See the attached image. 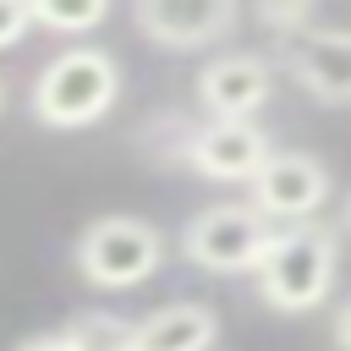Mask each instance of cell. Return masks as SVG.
I'll list each match as a JSON object with an SVG mask.
<instances>
[{"label":"cell","mask_w":351,"mask_h":351,"mask_svg":"<svg viewBox=\"0 0 351 351\" xmlns=\"http://www.w3.org/2000/svg\"><path fill=\"white\" fill-rule=\"evenodd\" d=\"M335 274H340V230L324 219H307V225H280L252 285H258V302L274 313H313L329 302Z\"/></svg>","instance_id":"cell-1"},{"label":"cell","mask_w":351,"mask_h":351,"mask_svg":"<svg viewBox=\"0 0 351 351\" xmlns=\"http://www.w3.org/2000/svg\"><path fill=\"white\" fill-rule=\"evenodd\" d=\"M121 99V60L99 44H71L60 49L38 77H33V121L49 132H82L104 121Z\"/></svg>","instance_id":"cell-2"},{"label":"cell","mask_w":351,"mask_h":351,"mask_svg":"<svg viewBox=\"0 0 351 351\" xmlns=\"http://www.w3.org/2000/svg\"><path fill=\"white\" fill-rule=\"evenodd\" d=\"M71 263L93 291H132L159 274L165 263V230L143 214H99L77 230Z\"/></svg>","instance_id":"cell-3"},{"label":"cell","mask_w":351,"mask_h":351,"mask_svg":"<svg viewBox=\"0 0 351 351\" xmlns=\"http://www.w3.org/2000/svg\"><path fill=\"white\" fill-rule=\"evenodd\" d=\"M274 236H280V225L258 203H208L186 219L181 252L203 274H258Z\"/></svg>","instance_id":"cell-4"},{"label":"cell","mask_w":351,"mask_h":351,"mask_svg":"<svg viewBox=\"0 0 351 351\" xmlns=\"http://www.w3.org/2000/svg\"><path fill=\"white\" fill-rule=\"evenodd\" d=\"M132 27L165 55H197L225 44L241 27V11L236 0H137Z\"/></svg>","instance_id":"cell-5"},{"label":"cell","mask_w":351,"mask_h":351,"mask_svg":"<svg viewBox=\"0 0 351 351\" xmlns=\"http://www.w3.org/2000/svg\"><path fill=\"white\" fill-rule=\"evenodd\" d=\"M247 203H258L274 225H307L329 203V165L307 148H274Z\"/></svg>","instance_id":"cell-6"},{"label":"cell","mask_w":351,"mask_h":351,"mask_svg":"<svg viewBox=\"0 0 351 351\" xmlns=\"http://www.w3.org/2000/svg\"><path fill=\"white\" fill-rule=\"evenodd\" d=\"M269 159L274 148L258 121H197L192 148H186V170H197L214 186H236V181L252 186Z\"/></svg>","instance_id":"cell-7"},{"label":"cell","mask_w":351,"mask_h":351,"mask_svg":"<svg viewBox=\"0 0 351 351\" xmlns=\"http://www.w3.org/2000/svg\"><path fill=\"white\" fill-rule=\"evenodd\" d=\"M274 93V66L252 49H225L197 71V104L208 121H252Z\"/></svg>","instance_id":"cell-8"},{"label":"cell","mask_w":351,"mask_h":351,"mask_svg":"<svg viewBox=\"0 0 351 351\" xmlns=\"http://www.w3.org/2000/svg\"><path fill=\"white\" fill-rule=\"evenodd\" d=\"M285 71L313 104H351V27H313L285 44Z\"/></svg>","instance_id":"cell-9"},{"label":"cell","mask_w":351,"mask_h":351,"mask_svg":"<svg viewBox=\"0 0 351 351\" xmlns=\"http://www.w3.org/2000/svg\"><path fill=\"white\" fill-rule=\"evenodd\" d=\"M219 313L208 302H170L137 318V351H214Z\"/></svg>","instance_id":"cell-10"},{"label":"cell","mask_w":351,"mask_h":351,"mask_svg":"<svg viewBox=\"0 0 351 351\" xmlns=\"http://www.w3.org/2000/svg\"><path fill=\"white\" fill-rule=\"evenodd\" d=\"M66 335L77 351H137V324L110 307H88V313L66 318Z\"/></svg>","instance_id":"cell-11"},{"label":"cell","mask_w":351,"mask_h":351,"mask_svg":"<svg viewBox=\"0 0 351 351\" xmlns=\"http://www.w3.org/2000/svg\"><path fill=\"white\" fill-rule=\"evenodd\" d=\"M110 16L104 0H33V22L44 33H88Z\"/></svg>","instance_id":"cell-12"},{"label":"cell","mask_w":351,"mask_h":351,"mask_svg":"<svg viewBox=\"0 0 351 351\" xmlns=\"http://www.w3.org/2000/svg\"><path fill=\"white\" fill-rule=\"evenodd\" d=\"M313 16H318V5L313 0H291V5H252V22L263 27V33H274V38H285V44H296L302 33H313Z\"/></svg>","instance_id":"cell-13"},{"label":"cell","mask_w":351,"mask_h":351,"mask_svg":"<svg viewBox=\"0 0 351 351\" xmlns=\"http://www.w3.org/2000/svg\"><path fill=\"white\" fill-rule=\"evenodd\" d=\"M27 27H38L33 22V0H0V49H16Z\"/></svg>","instance_id":"cell-14"},{"label":"cell","mask_w":351,"mask_h":351,"mask_svg":"<svg viewBox=\"0 0 351 351\" xmlns=\"http://www.w3.org/2000/svg\"><path fill=\"white\" fill-rule=\"evenodd\" d=\"M16 351H77V346H71V335H66V329H44V335L16 340Z\"/></svg>","instance_id":"cell-15"},{"label":"cell","mask_w":351,"mask_h":351,"mask_svg":"<svg viewBox=\"0 0 351 351\" xmlns=\"http://www.w3.org/2000/svg\"><path fill=\"white\" fill-rule=\"evenodd\" d=\"M329 340H335V351H351V296L335 307V318H329Z\"/></svg>","instance_id":"cell-16"},{"label":"cell","mask_w":351,"mask_h":351,"mask_svg":"<svg viewBox=\"0 0 351 351\" xmlns=\"http://www.w3.org/2000/svg\"><path fill=\"white\" fill-rule=\"evenodd\" d=\"M340 230L351 236V192H346V203H340Z\"/></svg>","instance_id":"cell-17"},{"label":"cell","mask_w":351,"mask_h":351,"mask_svg":"<svg viewBox=\"0 0 351 351\" xmlns=\"http://www.w3.org/2000/svg\"><path fill=\"white\" fill-rule=\"evenodd\" d=\"M0 110H5V82H0Z\"/></svg>","instance_id":"cell-18"}]
</instances>
